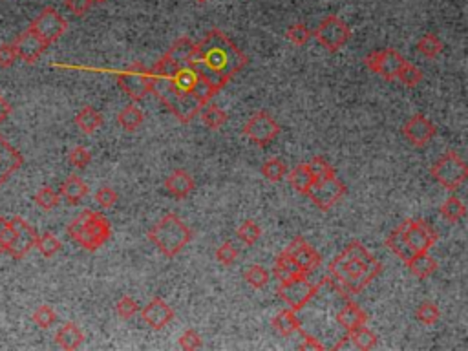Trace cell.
I'll use <instances>...</instances> for the list:
<instances>
[{
    "label": "cell",
    "instance_id": "obj_1",
    "mask_svg": "<svg viewBox=\"0 0 468 351\" xmlns=\"http://www.w3.org/2000/svg\"><path fill=\"white\" fill-rule=\"evenodd\" d=\"M381 273L383 264L361 242L353 240L330 262L322 284L331 286L333 291L348 300L351 295L366 289Z\"/></svg>",
    "mask_w": 468,
    "mask_h": 351
},
{
    "label": "cell",
    "instance_id": "obj_2",
    "mask_svg": "<svg viewBox=\"0 0 468 351\" xmlns=\"http://www.w3.org/2000/svg\"><path fill=\"white\" fill-rule=\"evenodd\" d=\"M192 61L207 64L209 68L218 70L227 77L242 72L249 63L247 55L220 30H211L200 43H196Z\"/></svg>",
    "mask_w": 468,
    "mask_h": 351
},
{
    "label": "cell",
    "instance_id": "obj_3",
    "mask_svg": "<svg viewBox=\"0 0 468 351\" xmlns=\"http://www.w3.org/2000/svg\"><path fill=\"white\" fill-rule=\"evenodd\" d=\"M152 74V72H150ZM150 92L167 107V110L180 123H191L202 110V103L192 96L191 92L180 90L169 75L152 74Z\"/></svg>",
    "mask_w": 468,
    "mask_h": 351
},
{
    "label": "cell",
    "instance_id": "obj_4",
    "mask_svg": "<svg viewBox=\"0 0 468 351\" xmlns=\"http://www.w3.org/2000/svg\"><path fill=\"white\" fill-rule=\"evenodd\" d=\"M66 231L75 244L90 253L101 249L112 236V227H110L107 216H103V213H97V211H90V209L83 211L68 225Z\"/></svg>",
    "mask_w": 468,
    "mask_h": 351
},
{
    "label": "cell",
    "instance_id": "obj_5",
    "mask_svg": "<svg viewBox=\"0 0 468 351\" xmlns=\"http://www.w3.org/2000/svg\"><path fill=\"white\" fill-rule=\"evenodd\" d=\"M149 240L158 247L161 255L174 258L191 244L192 231L178 214H165L158 224L149 231Z\"/></svg>",
    "mask_w": 468,
    "mask_h": 351
},
{
    "label": "cell",
    "instance_id": "obj_6",
    "mask_svg": "<svg viewBox=\"0 0 468 351\" xmlns=\"http://www.w3.org/2000/svg\"><path fill=\"white\" fill-rule=\"evenodd\" d=\"M430 174L439 185L445 187L447 191L454 192L458 191L468 178V167L458 152L448 150L447 154L434 163Z\"/></svg>",
    "mask_w": 468,
    "mask_h": 351
},
{
    "label": "cell",
    "instance_id": "obj_7",
    "mask_svg": "<svg viewBox=\"0 0 468 351\" xmlns=\"http://www.w3.org/2000/svg\"><path fill=\"white\" fill-rule=\"evenodd\" d=\"M116 81L119 88H121L128 97H132L134 101H143L145 97L150 94V86H152V74L147 70L141 63H136L128 66L125 72H119L116 75Z\"/></svg>",
    "mask_w": 468,
    "mask_h": 351
},
{
    "label": "cell",
    "instance_id": "obj_8",
    "mask_svg": "<svg viewBox=\"0 0 468 351\" xmlns=\"http://www.w3.org/2000/svg\"><path fill=\"white\" fill-rule=\"evenodd\" d=\"M320 288H322V282L313 284L308 277H298L286 284H278V295L288 304L289 309L300 311L313 300Z\"/></svg>",
    "mask_w": 468,
    "mask_h": 351
},
{
    "label": "cell",
    "instance_id": "obj_9",
    "mask_svg": "<svg viewBox=\"0 0 468 351\" xmlns=\"http://www.w3.org/2000/svg\"><path fill=\"white\" fill-rule=\"evenodd\" d=\"M315 39L328 52H339L351 39V30L342 19H339L337 15H330L317 26Z\"/></svg>",
    "mask_w": 468,
    "mask_h": 351
},
{
    "label": "cell",
    "instance_id": "obj_10",
    "mask_svg": "<svg viewBox=\"0 0 468 351\" xmlns=\"http://www.w3.org/2000/svg\"><path fill=\"white\" fill-rule=\"evenodd\" d=\"M344 194H346V185L337 178V174L315 180L313 187H311L308 192L309 200H311L320 211H324V213L341 202L342 198H344Z\"/></svg>",
    "mask_w": 468,
    "mask_h": 351
},
{
    "label": "cell",
    "instance_id": "obj_11",
    "mask_svg": "<svg viewBox=\"0 0 468 351\" xmlns=\"http://www.w3.org/2000/svg\"><path fill=\"white\" fill-rule=\"evenodd\" d=\"M244 134L245 138L253 141L255 145H258V147H267V145L273 143L278 138L280 125L275 121V117L271 114L266 112V110H260V112L253 114L249 117V121L245 123Z\"/></svg>",
    "mask_w": 468,
    "mask_h": 351
},
{
    "label": "cell",
    "instance_id": "obj_12",
    "mask_svg": "<svg viewBox=\"0 0 468 351\" xmlns=\"http://www.w3.org/2000/svg\"><path fill=\"white\" fill-rule=\"evenodd\" d=\"M30 28L50 46V44L57 43L58 39L68 32V22H66V19L55 8H44L33 19Z\"/></svg>",
    "mask_w": 468,
    "mask_h": 351
},
{
    "label": "cell",
    "instance_id": "obj_13",
    "mask_svg": "<svg viewBox=\"0 0 468 351\" xmlns=\"http://www.w3.org/2000/svg\"><path fill=\"white\" fill-rule=\"evenodd\" d=\"M405 63L406 58L399 52H395L394 48L373 50L372 54H368L364 57V64L368 68L386 81L397 79V74H399V70L403 68Z\"/></svg>",
    "mask_w": 468,
    "mask_h": 351
},
{
    "label": "cell",
    "instance_id": "obj_14",
    "mask_svg": "<svg viewBox=\"0 0 468 351\" xmlns=\"http://www.w3.org/2000/svg\"><path fill=\"white\" fill-rule=\"evenodd\" d=\"M399 229L415 253H428L432 245L437 242L436 229L430 224H426L425 220H405L399 225Z\"/></svg>",
    "mask_w": 468,
    "mask_h": 351
},
{
    "label": "cell",
    "instance_id": "obj_15",
    "mask_svg": "<svg viewBox=\"0 0 468 351\" xmlns=\"http://www.w3.org/2000/svg\"><path fill=\"white\" fill-rule=\"evenodd\" d=\"M10 222L13 231H15V236H13V242L6 251V255H10L13 260H22L30 251L35 249V242H37L39 234L21 216H13V218H10Z\"/></svg>",
    "mask_w": 468,
    "mask_h": 351
},
{
    "label": "cell",
    "instance_id": "obj_16",
    "mask_svg": "<svg viewBox=\"0 0 468 351\" xmlns=\"http://www.w3.org/2000/svg\"><path fill=\"white\" fill-rule=\"evenodd\" d=\"M286 251L292 256V260L297 262L304 275H308V277L322 266V256L319 255V251L315 249L311 244H308L302 236H297L292 240Z\"/></svg>",
    "mask_w": 468,
    "mask_h": 351
},
{
    "label": "cell",
    "instance_id": "obj_17",
    "mask_svg": "<svg viewBox=\"0 0 468 351\" xmlns=\"http://www.w3.org/2000/svg\"><path fill=\"white\" fill-rule=\"evenodd\" d=\"M436 132H437L436 125H434L428 117L423 116V114H415V116H412L408 121L405 123V127H403L405 138L408 139L414 147H419V149L430 143L432 139H434V136H436Z\"/></svg>",
    "mask_w": 468,
    "mask_h": 351
},
{
    "label": "cell",
    "instance_id": "obj_18",
    "mask_svg": "<svg viewBox=\"0 0 468 351\" xmlns=\"http://www.w3.org/2000/svg\"><path fill=\"white\" fill-rule=\"evenodd\" d=\"M13 46H15L17 57L28 64L37 63L39 58H41V55H43L44 52H46V48H48V44L44 43L43 39L39 37L32 28H28L26 32H22L21 35L17 37L15 43H13Z\"/></svg>",
    "mask_w": 468,
    "mask_h": 351
},
{
    "label": "cell",
    "instance_id": "obj_19",
    "mask_svg": "<svg viewBox=\"0 0 468 351\" xmlns=\"http://www.w3.org/2000/svg\"><path fill=\"white\" fill-rule=\"evenodd\" d=\"M139 313H141V319L156 331L163 330L174 320V309L160 297L152 298L143 309H139Z\"/></svg>",
    "mask_w": 468,
    "mask_h": 351
},
{
    "label": "cell",
    "instance_id": "obj_20",
    "mask_svg": "<svg viewBox=\"0 0 468 351\" xmlns=\"http://www.w3.org/2000/svg\"><path fill=\"white\" fill-rule=\"evenodd\" d=\"M24 163V158L17 149H13L2 136H0V185H4L8 178L17 172Z\"/></svg>",
    "mask_w": 468,
    "mask_h": 351
},
{
    "label": "cell",
    "instance_id": "obj_21",
    "mask_svg": "<svg viewBox=\"0 0 468 351\" xmlns=\"http://www.w3.org/2000/svg\"><path fill=\"white\" fill-rule=\"evenodd\" d=\"M196 189L194 178L187 171H174L165 178V191L176 200H183Z\"/></svg>",
    "mask_w": 468,
    "mask_h": 351
},
{
    "label": "cell",
    "instance_id": "obj_22",
    "mask_svg": "<svg viewBox=\"0 0 468 351\" xmlns=\"http://www.w3.org/2000/svg\"><path fill=\"white\" fill-rule=\"evenodd\" d=\"M337 322L350 333V331L357 330V328H361V326H366L368 315L359 304L351 302L350 298H348V302L344 304V308L337 313Z\"/></svg>",
    "mask_w": 468,
    "mask_h": 351
},
{
    "label": "cell",
    "instance_id": "obj_23",
    "mask_svg": "<svg viewBox=\"0 0 468 351\" xmlns=\"http://www.w3.org/2000/svg\"><path fill=\"white\" fill-rule=\"evenodd\" d=\"M273 277H275L278 284H286L292 280V278L308 277V275H304L302 269L298 267L297 262L292 260V256L289 255L288 251H282L278 255L277 262H275V267H273Z\"/></svg>",
    "mask_w": 468,
    "mask_h": 351
},
{
    "label": "cell",
    "instance_id": "obj_24",
    "mask_svg": "<svg viewBox=\"0 0 468 351\" xmlns=\"http://www.w3.org/2000/svg\"><path fill=\"white\" fill-rule=\"evenodd\" d=\"M194 50H196V43L189 37H181L178 39L174 44L171 46V50L167 52L163 57H167L171 61L174 66L178 68H183V66H189L194 57Z\"/></svg>",
    "mask_w": 468,
    "mask_h": 351
},
{
    "label": "cell",
    "instance_id": "obj_25",
    "mask_svg": "<svg viewBox=\"0 0 468 351\" xmlns=\"http://www.w3.org/2000/svg\"><path fill=\"white\" fill-rule=\"evenodd\" d=\"M58 194H61V198L66 200V203H70V205H79V203L86 198V194H88V185L81 180L79 176L72 174L61 183Z\"/></svg>",
    "mask_w": 468,
    "mask_h": 351
},
{
    "label": "cell",
    "instance_id": "obj_26",
    "mask_svg": "<svg viewBox=\"0 0 468 351\" xmlns=\"http://www.w3.org/2000/svg\"><path fill=\"white\" fill-rule=\"evenodd\" d=\"M55 342L57 346H61L63 350H77V348L85 342V333L81 331V328L74 322H66L64 326L58 328V331L55 333Z\"/></svg>",
    "mask_w": 468,
    "mask_h": 351
},
{
    "label": "cell",
    "instance_id": "obj_27",
    "mask_svg": "<svg viewBox=\"0 0 468 351\" xmlns=\"http://www.w3.org/2000/svg\"><path fill=\"white\" fill-rule=\"evenodd\" d=\"M288 180L289 185H291L295 191L304 194V196H308L309 189H311L315 183V176L313 172H311V169H309L308 163H300V165L295 167V169L289 172Z\"/></svg>",
    "mask_w": 468,
    "mask_h": 351
},
{
    "label": "cell",
    "instance_id": "obj_28",
    "mask_svg": "<svg viewBox=\"0 0 468 351\" xmlns=\"http://www.w3.org/2000/svg\"><path fill=\"white\" fill-rule=\"evenodd\" d=\"M406 266H408L412 275H415L417 278H423V280L432 277L437 271L436 258H432L428 253H415L414 258L406 262Z\"/></svg>",
    "mask_w": 468,
    "mask_h": 351
},
{
    "label": "cell",
    "instance_id": "obj_29",
    "mask_svg": "<svg viewBox=\"0 0 468 351\" xmlns=\"http://www.w3.org/2000/svg\"><path fill=\"white\" fill-rule=\"evenodd\" d=\"M103 121L105 119H103L101 112H97L96 108L88 107V105L81 108L75 116V125L85 134H94L96 130H99L103 127Z\"/></svg>",
    "mask_w": 468,
    "mask_h": 351
},
{
    "label": "cell",
    "instance_id": "obj_30",
    "mask_svg": "<svg viewBox=\"0 0 468 351\" xmlns=\"http://www.w3.org/2000/svg\"><path fill=\"white\" fill-rule=\"evenodd\" d=\"M189 66H192V70L196 72L198 77H202L205 83H209V85L213 86L214 90L220 92L231 81V77H227L225 74H222V72H218V70L209 68L207 64L198 63V61H191V64H189Z\"/></svg>",
    "mask_w": 468,
    "mask_h": 351
},
{
    "label": "cell",
    "instance_id": "obj_31",
    "mask_svg": "<svg viewBox=\"0 0 468 351\" xmlns=\"http://www.w3.org/2000/svg\"><path fill=\"white\" fill-rule=\"evenodd\" d=\"M273 328L280 333L282 337H291L292 333H297L302 326L297 317V311L292 309H282L280 313L273 319Z\"/></svg>",
    "mask_w": 468,
    "mask_h": 351
},
{
    "label": "cell",
    "instance_id": "obj_32",
    "mask_svg": "<svg viewBox=\"0 0 468 351\" xmlns=\"http://www.w3.org/2000/svg\"><path fill=\"white\" fill-rule=\"evenodd\" d=\"M386 247H388V249L392 251L395 256H399L401 260L405 262V264L412 260L415 255V251L412 249V245L408 244V240L405 238V234L401 233L399 227H397V229L390 234L388 238H386Z\"/></svg>",
    "mask_w": 468,
    "mask_h": 351
},
{
    "label": "cell",
    "instance_id": "obj_33",
    "mask_svg": "<svg viewBox=\"0 0 468 351\" xmlns=\"http://www.w3.org/2000/svg\"><path fill=\"white\" fill-rule=\"evenodd\" d=\"M348 341H350L351 346H355L357 350L362 351L373 350V348H377L379 344L377 335H375L372 330H368L366 326H361V328L350 331V333H348Z\"/></svg>",
    "mask_w": 468,
    "mask_h": 351
},
{
    "label": "cell",
    "instance_id": "obj_34",
    "mask_svg": "<svg viewBox=\"0 0 468 351\" xmlns=\"http://www.w3.org/2000/svg\"><path fill=\"white\" fill-rule=\"evenodd\" d=\"M198 116L202 117L203 125L207 128H211V130H220L222 127H225V123L229 119L227 114H225L222 108H218L216 105H209V103L207 107L203 105Z\"/></svg>",
    "mask_w": 468,
    "mask_h": 351
},
{
    "label": "cell",
    "instance_id": "obj_35",
    "mask_svg": "<svg viewBox=\"0 0 468 351\" xmlns=\"http://www.w3.org/2000/svg\"><path fill=\"white\" fill-rule=\"evenodd\" d=\"M145 121V114L139 110L136 105H127V107L123 108L121 112H119V116H117V123L121 125L127 132H134V130H138L141 125H143Z\"/></svg>",
    "mask_w": 468,
    "mask_h": 351
},
{
    "label": "cell",
    "instance_id": "obj_36",
    "mask_svg": "<svg viewBox=\"0 0 468 351\" xmlns=\"http://www.w3.org/2000/svg\"><path fill=\"white\" fill-rule=\"evenodd\" d=\"M441 216L447 220L448 224H458L467 216V207L458 196H450L441 205Z\"/></svg>",
    "mask_w": 468,
    "mask_h": 351
},
{
    "label": "cell",
    "instance_id": "obj_37",
    "mask_svg": "<svg viewBox=\"0 0 468 351\" xmlns=\"http://www.w3.org/2000/svg\"><path fill=\"white\" fill-rule=\"evenodd\" d=\"M417 52L428 58H436L443 52L441 39L436 33H426L417 41Z\"/></svg>",
    "mask_w": 468,
    "mask_h": 351
},
{
    "label": "cell",
    "instance_id": "obj_38",
    "mask_svg": "<svg viewBox=\"0 0 468 351\" xmlns=\"http://www.w3.org/2000/svg\"><path fill=\"white\" fill-rule=\"evenodd\" d=\"M262 174L271 183H278V181H282L288 176V165L282 160H278V158H271V160H267L262 165Z\"/></svg>",
    "mask_w": 468,
    "mask_h": 351
},
{
    "label": "cell",
    "instance_id": "obj_39",
    "mask_svg": "<svg viewBox=\"0 0 468 351\" xmlns=\"http://www.w3.org/2000/svg\"><path fill=\"white\" fill-rule=\"evenodd\" d=\"M35 247H37V251L44 256V258H52V256H55L58 251H61L63 244H61V240H58L55 234L44 233L37 236Z\"/></svg>",
    "mask_w": 468,
    "mask_h": 351
},
{
    "label": "cell",
    "instance_id": "obj_40",
    "mask_svg": "<svg viewBox=\"0 0 468 351\" xmlns=\"http://www.w3.org/2000/svg\"><path fill=\"white\" fill-rule=\"evenodd\" d=\"M33 200H35V203H37L43 211H52V209L57 207L58 202H61V194L55 191L54 187L44 185L39 189Z\"/></svg>",
    "mask_w": 468,
    "mask_h": 351
},
{
    "label": "cell",
    "instance_id": "obj_41",
    "mask_svg": "<svg viewBox=\"0 0 468 351\" xmlns=\"http://www.w3.org/2000/svg\"><path fill=\"white\" fill-rule=\"evenodd\" d=\"M236 236H238V240L242 244L251 247V245H255L256 242L260 240L262 236L260 225L256 224L255 220H247V222H244V224L240 225L238 231H236Z\"/></svg>",
    "mask_w": 468,
    "mask_h": 351
},
{
    "label": "cell",
    "instance_id": "obj_42",
    "mask_svg": "<svg viewBox=\"0 0 468 351\" xmlns=\"http://www.w3.org/2000/svg\"><path fill=\"white\" fill-rule=\"evenodd\" d=\"M244 278L245 282L249 284L251 288L255 289H264L269 284V278H271V275H269V271H267L266 267L258 266V264H255V266H251L247 271L244 273Z\"/></svg>",
    "mask_w": 468,
    "mask_h": 351
},
{
    "label": "cell",
    "instance_id": "obj_43",
    "mask_svg": "<svg viewBox=\"0 0 468 351\" xmlns=\"http://www.w3.org/2000/svg\"><path fill=\"white\" fill-rule=\"evenodd\" d=\"M33 322L41 328V330H48V328H52V326L57 322V313H55V309L52 308V306H39L35 311H33L32 315Z\"/></svg>",
    "mask_w": 468,
    "mask_h": 351
},
{
    "label": "cell",
    "instance_id": "obj_44",
    "mask_svg": "<svg viewBox=\"0 0 468 351\" xmlns=\"http://www.w3.org/2000/svg\"><path fill=\"white\" fill-rule=\"evenodd\" d=\"M415 319L419 320L421 324L434 326L437 320L441 319V311L434 302H423L415 311Z\"/></svg>",
    "mask_w": 468,
    "mask_h": 351
},
{
    "label": "cell",
    "instance_id": "obj_45",
    "mask_svg": "<svg viewBox=\"0 0 468 351\" xmlns=\"http://www.w3.org/2000/svg\"><path fill=\"white\" fill-rule=\"evenodd\" d=\"M172 81L176 83V86L183 92H191L194 83L198 81V74L192 70V66H183L172 75Z\"/></svg>",
    "mask_w": 468,
    "mask_h": 351
},
{
    "label": "cell",
    "instance_id": "obj_46",
    "mask_svg": "<svg viewBox=\"0 0 468 351\" xmlns=\"http://www.w3.org/2000/svg\"><path fill=\"white\" fill-rule=\"evenodd\" d=\"M397 79L405 86H408V88H414V86H417L423 81V72L417 66H414V64H410L406 61L403 64V68L399 70V74H397Z\"/></svg>",
    "mask_w": 468,
    "mask_h": 351
},
{
    "label": "cell",
    "instance_id": "obj_47",
    "mask_svg": "<svg viewBox=\"0 0 468 351\" xmlns=\"http://www.w3.org/2000/svg\"><path fill=\"white\" fill-rule=\"evenodd\" d=\"M286 37H288L289 43H292L295 46H304V44H308L309 39H311V30H309L306 24H292V26L288 28Z\"/></svg>",
    "mask_w": 468,
    "mask_h": 351
},
{
    "label": "cell",
    "instance_id": "obj_48",
    "mask_svg": "<svg viewBox=\"0 0 468 351\" xmlns=\"http://www.w3.org/2000/svg\"><path fill=\"white\" fill-rule=\"evenodd\" d=\"M68 161H70V165L74 167V169L83 171V169H86V167L90 165V161H92L90 150L85 149V147H74V149L70 150Z\"/></svg>",
    "mask_w": 468,
    "mask_h": 351
},
{
    "label": "cell",
    "instance_id": "obj_49",
    "mask_svg": "<svg viewBox=\"0 0 468 351\" xmlns=\"http://www.w3.org/2000/svg\"><path fill=\"white\" fill-rule=\"evenodd\" d=\"M191 94L196 97L198 101L202 103V105H207V103L211 101L216 94H218V90H214L213 86L209 85V83H205L202 77H198V81L194 83V86H192Z\"/></svg>",
    "mask_w": 468,
    "mask_h": 351
},
{
    "label": "cell",
    "instance_id": "obj_50",
    "mask_svg": "<svg viewBox=\"0 0 468 351\" xmlns=\"http://www.w3.org/2000/svg\"><path fill=\"white\" fill-rule=\"evenodd\" d=\"M116 313L119 315V317H121L123 320L132 319L134 315L139 313L138 302H136V300H134L132 297H128V295H125V297H121V298H119V300H117Z\"/></svg>",
    "mask_w": 468,
    "mask_h": 351
},
{
    "label": "cell",
    "instance_id": "obj_51",
    "mask_svg": "<svg viewBox=\"0 0 468 351\" xmlns=\"http://www.w3.org/2000/svg\"><path fill=\"white\" fill-rule=\"evenodd\" d=\"M216 260L224 266H233L234 262L238 260V249L233 242H225L216 249Z\"/></svg>",
    "mask_w": 468,
    "mask_h": 351
},
{
    "label": "cell",
    "instance_id": "obj_52",
    "mask_svg": "<svg viewBox=\"0 0 468 351\" xmlns=\"http://www.w3.org/2000/svg\"><path fill=\"white\" fill-rule=\"evenodd\" d=\"M203 346V341L202 337H200V333L194 330H187L181 333L180 337V348L181 350L185 351H194V350H200V348Z\"/></svg>",
    "mask_w": 468,
    "mask_h": 351
},
{
    "label": "cell",
    "instance_id": "obj_53",
    "mask_svg": "<svg viewBox=\"0 0 468 351\" xmlns=\"http://www.w3.org/2000/svg\"><path fill=\"white\" fill-rule=\"evenodd\" d=\"M13 236H15V231L11 227L10 218L6 216H0V253H6L10 244L13 242Z\"/></svg>",
    "mask_w": 468,
    "mask_h": 351
},
{
    "label": "cell",
    "instance_id": "obj_54",
    "mask_svg": "<svg viewBox=\"0 0 468 351\" xmlns=\"http://www.w3.org/2000/svg\"><path fill=\"white\" fill-rule=\"evenodd\" d=\"M311 172H313L315 180H320V178H326V176L335 174V169L324 160V158H313V160L308 163Z\"/></svg>",
    "mask_w": 468,
    "mask_h": 351
},
{
    "label": "cell",
    "instance_id": "obj_55",
    "mask_svg": "<svg viewBox=\"0 0 468 351\" xmlns=\"http://www.w3.org/2000/svg\"><path fill=\"white\" fill-rule=\"evenodd\" d=\"M96 202L99 207L110 209L117 203V192L114 191L112 187H101L99 191L96 192Z\"/></svg>",
    "mask_w": 468,
    "mask_h": 351
},
{
    "label": "cell",
    "instance_id": "obj_56",
    "mask_svg": "<svg viewBox=\"0 0 468 351\" xmlns=\"http://www.w3.org/2000/svg\"><path fill=\"white\" fill-rule=\"evenodd\" d=\"M17 58L19 57L13 44H0V68H11Z\"/></svg>",
    "mask_w": 468,
    "mask_h": 351
},
{
    "label": "cell",
    "instance_id": "obj_57",
    "mask_svg": "<svg viewBox=\"0 0 468 351\" xmlns=\"http://www.w3.org/2000/svg\"><path fill=\"white\" fill-rule=\"evenodd\" d=\"M298 333H300V342H298V350H319V351H322V350H326V346L322 344V342L319 341V339H315L313 335H309V333H306V331L300 328L298 330Z\"/></svg>",
    "mask_w": 468,
    "mask_h": 351
},
{
    "label": "cell",
    "instance_id": "obj_58",
    "mask_svg": "<svg viewBox=\"0 0 468 351\" xmlns=\"http://www.w3.org/2000/svg\"><path fill=\"white\" fill-rule=\"evenodd\" d=\"M64 4H66L70 13H74L75 17H83L90 11L94 2H92V0H66Z\"/></svg>",
    "mask_w": 468,
    "mask_h": 351
},
{
    "label": "cell",
    "instance_id": "obj_59",
    "mask_svg": "<svg viewBox=\"0 0 468 351\" xmlns=\"http://www.w3.org/2000/svg\"><path fill=\"white\" fill-rule=\"evenodd\" d=\"M11 114V105L8 103V99H4V97L0 96V125L10 117Z\"/></svg>",
    "mask_w": 468,
    "mask_h": 351
},
{
    "label": "cell",
    "instance_id": "obj_60",
    "mask_svg": "<svg viewBox=\"0 0 468 351\" xmlns=\"http://www.w3.org/2000/svg\"><path fill=\"white\" fill-rule=\"evenodd\" d=\"M94 4H103V2H107V0H92Z\"/></svg>",
    "mask_w": 468,
    "mask_h": 351
},
{
    "label": "cell",
    "instance_id": "obj_61",
    "mask_svg": "<svg viewBox=\"0 0 468 351\" xmlns=\"http://www.w3.org/2000/svg\"><path fill=\"white\" fill-rule=\"evenodd\" d=\"M198 4H205V2H209V0H196Z\"/></svg>",
    "mask_w": 468,
    "mask_h": 351
}]
</instances>
